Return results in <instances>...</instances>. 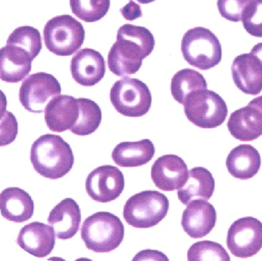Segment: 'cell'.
Instances as JSON below:
<instances>
[{
	"label": "cell",
	"instance_id": "cell-15",
	"mask_svg": "<svg viewBox=\"0 0 262 261\" xmlns=\"http://www.w3.org/2000/svg\"><path fill=\"white\" fill-rule=\"evenodd\" d=\"M80 113L78 98L70 95H58L51 100L45 109V121L52 132L71 130L77 123Z\"/></svg>",
	"mask_w": 262,
	"mask_h": 261
},
{
	"label": "cell",
	"instance_id": "cell-1",
	"mask_svg": "<svg viewBox=\"0 0 262 261\" xmlns=\"http://www.w3.org/2000/svg\"><path fill=\"white\" fill-rule=\"evenodd\" d=\"M155 45L154 35L146 28L123 25L108 52V69L117 76L136 74L142 67V60L152 52Z\"/></svg>",
	"mask_w": 262,
	"mask_h": 261
},
{
	"label": "cell",
	"instance_id": "cell-31",
	"mask_svg": "<svg viewBox=\"0 0 262 261\" xmlns=\"http://www.w3.org/2000/svg\"><path fill=\"white\" fill-rule=\"evenodd\" d=\"M253 0H217V7L221 15L229 21H242L244 12Z\"/></svg>",
	"mask_w": 262,
	"mask_h": 261
},
{
	"label": "cell",
	"instance_id": "cell-33",
	"mask_svg": "<svg viewBox=\"0 0 262 261\" xmlns=\"http://www.w3.org/2000/svg\"><path fill=\"white\" fill-rule=\"evenodd\" d=\"M122 16L128 21H134L142 16V11L140 6L137 3L130 0L128 4L120 9Z\"/></svg>",
	"mask_w": 262,
	"mask_h": 261
},
{
	"label": "cell",
	"instance_id": "cell-30",
	"mask_svg": "<svg viewBox=\"0 0 262 261\" xmlns=\"http://www.w3.org/2000/svg\"><path fill=\"white\" fill-rule=\"evenodd\" d=\"M242 21L248 33L262 38V0H253L245 9Z\"/></svg>",
	"mask_w": 262,
	"mask_h": 261
},
{
	"label": "cell",
	"instance_id": "cell-25",
	"mask_svg": "<svg viewBox=\"0 0 262 261\" xmlns=\"http://www.w3.org/2000/svg\"><path fill=\"white\" fill-rule=\"evenodd\" d=\"M207 88L208 84L203 75L194 69H182L171 79V95L176 101L182 104L190 94Z\"/></svg>",
	"mask_w": 262,
	"mask_h": 261
},
{
	"label": "cell",
	"instance_id": "cell-24",
	"mask_svg": "<svg viewBox=\"0 0 262 261\" xmlns=\"http://www.w3.org/2000/svg\"><path fill=\"white\" fill-rule=\"evenodd\" d=\"M156 153V147L151 140L125 141L116 146L113 151V161L122 167H136L149 162Z\"/></svg>",
	"mask_w": 262,
	"mask_h": 261
},
{
	"label": "cell",
	"instance_id": "cell-16",
	"mask_svg": "<svg viewBox=\"0 0 262 261\" xmlns=\"http://www.w3.org/2000/svg\"><path fill=\"white\" fill-rule=\"evenodd\" d=\"M227 125L236 139L254 141L262 135V109L251 100L248 105L231 114Z\"/></svg>",
	"mask_w": 262,
	"mask_h": 261
},
{
	"label": "cell",
	"instance_id": "cell-8",
	"mask_svg": "<svg viewBox=\"0 0 262 261\" xmlns=\"http://www.w3.org/2000/svg\"><path fill=\"white\" fill-rule=\"evenodd\" d=\"M110 100L121 115L139 118L148 113L152 98L149 89L143 81L124 77L113 84L110 91Z\"/></svg>",
	"mask_w": 262,
	"mask_h": 261
},
{
	"label": "cell",
	"instance_id": "cell-26",
	"mask_svg": "<svg viewBox=\"0 0 262 261\" xmlns=\"http://www.w3.org/2000/svg\"><path fill=\"white\" fill-rule=\"evenodd\" d=\"M80 113L77 123L71 129L72 133L79 136L91 135L97 130L102 121V110L97 103L89 98H78Z\"/></svg>",
	"mask_w": 262,
	"mask_h": 261
},
{
	"label": "cell",
	"instance_id": "cell-20",
	"mask_svg": "<svg viewBox=\"0 0 262 261\" xmlns=\"http://www.w3.org/2000/svg\"><path fill=\"white\" fill-rule=\"evenodd\" d=\"M33 59L26 49L7 44L1 49V79L8 83L22 81L31 72Z\"/></svg>",
	"mask_w": 262,
	"mask_h": 261
},
{
	"label": "cell",
	"instance_id": "cell-19",
	"mask_svg": "<svg viewBox=\"0 0 262 261\" xmlns=\"http://www.w3.org/2000/svg\"><path fill=\"white\" fill-rule=\"evenodd\" d=\"M48 223L53 227L59 239L68 240L79 231L81 223V210L79 204L73 198H66L50 213Z\"/></svg>",
	"mask_w": 262,
	"mask_h": 261
},
{
	"label": "cell",
	"instance_id": "cell-9",
	"mask_svg": "<svg viewBox=\"0 0 262 261\" xmlns=\"http://www.w3.org/2000/svg\"><path fill=\"white\" fill-rule=\"evenodd\" d=\"M62 92L60 83L51 74L37 72L27 77L19 89V101L33 113H42L50 101Z\"/></svg>",
	"mask_w": 262,
	"mask_h": 261
},
{
	"label": "cell",
	"instance_id": "cell-4",
	"mask_svg": "<svg viewBox=\"0 0 262 261\" xmlns=\"http://www.w3.org/2000/svg\"><path fill=\"white\" fill-rule=\"evenodd\" d=\"M185 61L201 70H208L222 61V45L217 37L204 27H194L185 32L181 43Z\"/></svg>",
	"mask_w": 262,
	"mask_h": 261
},
{
	"label": "cell",
	"instance_id": "cell-11",
	"mask_svg": "<svg viewBox=\"0 0 262 261\" xmlns=\"http://www.w3.org/2000/svg\"><path fill=\"white\" fill-rule=\"evenodd\" d=\"M125 187L123 173L118 167L103 165L97 167L87 177L85 189L89 196L99 203L117 199Z\"/></svg>",
	"mask_w": 262,
	"mask_h": 261
},
{
	"label": "cell",
	"instance_id": "cell-17",
	"mask_svg": "<svg viewBox=\"0 0 262 261\" xmlns=\"http://www.w3.org/2000/svg\"><path fill=\"white\" fill-rule=\"evenodd\" d=\"M233 81L239 90L256 95L262 91V64L251 53H245L234 58L231 66Z\"/></svg>",
	"mask_w": 262,
	"mask_h": 261
},
{
	"label": "cell",
	"instance_id": "cell-2",
	"mask_svg": "<svg viewBox=\"0 0 262 261\" xmlns=\"http://www.w3.org/2000/svg\"><path fill=\"white\" fill-rule=\"evenodd\" d=\"M30 160L36 171L46 178L59 179L69 173L75 162L70 144L59 135H42L34 141Z\"/></svg>",
	"mask_w": 262,
	"mask_h": 261
},
{
	"label": "cell",
	"instance_id": "cell-23",
	"mask_svg": "<svg viewBox=\"0 0 262 261\" xmlns=\"http://www.w3.org/2000/svg\"><path fill=\"white\" fill-rule=\"evenodd\" d=\"M215 188V182L211 172L203 167L191 169L188 181L178 190L179 201L188 205L194 200L208 201L212 197Z\"/></svg>",
	"mask_w": 262,
	"mask_h": 261
},
{
	"label": "cell",
	"instance_id": "cell-6",
	"mask_svg": "<svg viewBox=\"0 0 262 261\" xmlns=\"http://www.w3.org/2000/svg\"><path fill=\"white\" fill-rule=\"evenodd\" d=\"M85 36L82 23L70 15L51 18L43 29L47 49L59 56H70L77 52L83 44Z\"/></svg>",
	"mask_w": 262,
	"mask_h": 261
},
{
	"label": "cell",
	"instance_id": "cell-14",
	"mask_svg": "<svg viewBox=\"0 0 262 261\" xmlns=\"http://www.w3.org/2000/svg\"><path fill=\"white\" fill-rule=\"evenodd\" d=\"M217 213L212 204L205 200L191 201L184 210L182 226L185 233L198 239L208 235L215 226Z\"/></svg>",
	"mask_w": 262,
	"mask_h": 261
},
{
	"label": "cell",
	"instance_id": "cell-34",
	"mask_svg": "<svg viewBox=\"0 0 262 261\" xmlns=\"http://www.w3.org/2000/svg\"><path fill=\"white\" fill-rule=\"evenodd\" d=\"M251 53L257 57L262 64V42L257 43V45H255L251 49Z\"/></svg>",
	"mask_w": 262,
	"mask_h": 261
},
{
	"label": "cell",
	"instance_id": "cell-3",
	"mask_svg": "<svg viewBox=\"0 0 262 261\" xmlns=\"http://www.w3.org/2000/svg\"><path fill=\"white\" fill-rule=\"evenodd\" d=\"M125 227L119 217L106 211L97 212L85 220L81 237L89 250L108 253L116 250L124 239Z\"/></svg>",
	"mask_w": 262,
	"mask_h": 261
},
{
	"label": "cell",
	"instance_id": "cell-29",
	"mask_svg": "<svg viewBox=\"0 0 262 261\" xmlns=\"http://www.w3.org/2000/svg\"><path fill=\"white\" fill-rule=\"evenodd\" d=\"M229 255L220 244L214 241H199L188 251V261H230Z\"/></svg>",
	"mask_w": 262,
	"mask_h": 261
},
{
	"label": "cell",
	"instance_id": "cell-18",
	"mask_svg": "<svg viewBox=\"0 0 262 261\" xmlns=\"http://www.w3.org/2000/svg\"><path fill=\"white\" fill-rule=\"evenodd\" d=\"M56 234L52 226L33 222L21 229L17 244L30 254L38 258L50 255L56 244Z\"/></svg>",
	"mask_w": 262,
	"mask_h": 261
},
{
	"label": "cell",
	"instance_id": "cell-7",
	"mask_svg": "<svg viewBox=\"0 0 262 261\" xmlns=\"http://www.w3.org/2000/svg\"><path fill=\"white\" fill-rule=\"evenodd\" d=\"M184 111L187 118L202 128H215L222 125L228 115L225 100L208 89L190 94L184 103Z\"/></svg>",
	"mask_w": 262,
	"mask_h": 261
},
{
	"label": "cell",
	"instance_id": "cell-5",
	"mask_svg": "<svg viewBox=\"0 0 262 261\" xmlns=\"http://www.w3.org/2000/svg\"><path fill=\"white\" fill-rule=\"evenodd\" d=\"M169 201L157 190H143L125 203L124 219L136 228H150L157 225L168 213Z\"/></svg>",
	"mask_w": 262,
	"mask_h": 261
},
{
	"label": "cell",
	"instance_id": "cell-12",
	"mask_svg": "<svg viewBox=\"0 0 262 261\" xmlns=\"http://www.w3.org/2000/svg\"><path fill=\"white\" fill-rule=\"evenodd\" d=\"M188 166L180 157L166 155L158 158L151 170V178L158 188L165 191L179 190L188 181Z\"/></svg>",
	"mask_w": 262,
	"mask_h": 261
},
{
	"label": "cell",
	"instance_id": "cell-22",
	"mask_svg": "<svg viewBox=\"0 0 262 261\" xmlns=\"http://www.w3.org/2000/svg\"><path fill=\"white\" fill-rule=\"evenodd\" d=\"M261 158L257 149L250 144H240L228 154L226 167L234 178L248 180L257 175Z\"/></svg>",
	"mask_w": 262,
	"mask_h": 261
},
{
	"label": "cell",
	"instance_id": "cell-32",
	"mask_svg": "<svg viewBox=\"0 0 262 261\" xmlns=\"http://www.w3.org/2000/svg\"><path fill=\"white\" fill-rule=\"evenodd\" d=\"M2 141L1 146L7 145L16 139L18 133V124L16 118L10 112H4L1 125Z\"/></svg>",
	"mask_w": 262,
	"mask_h": 261
},
{
	"label": "cell",
	"instance_id": "cell-35",
	"mask_svg": "<svg viewBox=\"0 0 262 261\" xmlns=\"http://www.w3.org/2000/svg\"><path fill=\"white\" fill-rule=\"evenodd\" d=\"M136 1L139 2L141 4H148V3H152L156 0H136Z\"/></svg>",
	"mask_w": 262,
	"mask_h": 261
},
{
	"label": "cell",
	"instance_id": "cell-27",
	"mask_svg": "<svg viewBox=\"0 0 262 261\" xmlns=\"http://www.w3.org/2000/svg\"><path fill=\"white\" fill-rule=\"evenodd\" d=\"M110 7V0H70L72 12L86 23L102 19Z\"/></svg>",
	"mask_w": 262,
	"mask_h": 261
},
{
	"label": "cell",
	"instance_id": "cell-21",
	"mask_svg": "<svg viewBox=\"0 0 262 261\" xmlns=\"http://www.w3.org/2000/svg\"><path fill=\"white\" fill-rule=\"evenodd\" d=\"M3 216L15 223L29 221L34 213V201L31 196L19 187H8L0 195Z\"/></svg>",
	"mask_w": 262,
	"mask_h": 261
},
{
	"label": "cell",
	"instance_id": "cell-28",
	"mask_svg": "<svg viewBox=\"0 0 262 261\" xmlns=\"http://www.w3.org/2000/svg\"><path fill=\"white\" fill-rule=\"evenodd\" d=\"M7 44L15 45L26 49L34 59L42 48L40 32L36 28L29 26L15 29L9 36Z\"/></svg>",
	"mask_w": 262,
	"mask_h": 261
},
{
	"label": "cell",
	"instance_id": "cell-13",
	"mask_svg": "<svg viewBox=\"0 0 262 261\" xmlns=\"http://www.w3.org/2000/svg\"><path fill=\"white\" fill-rule=\"evenodd\" d=\"M70 70L73 79L78 84L92 87L105 76V59L97 51L85 48L73 57Z\"/></svg>",
	"mask_w": 262,
	"mask_h": 261
},
{
	"label": "cell",
	"instance_id": "cell-10",
	"mask_svg": "<svg viewBox=\"0 0 262 261\" xmlns=\"http://www.w3.org/2000/svg\"><path fill=\"white\" fill-rule=\"evenodd\" d=\"M227 246L234 256L248 258L262 248V223L253 216L234 221L228 232Z\"/></svg>",
	"mask_w": 262,
	"mask_h": 261
}]
</instances>
